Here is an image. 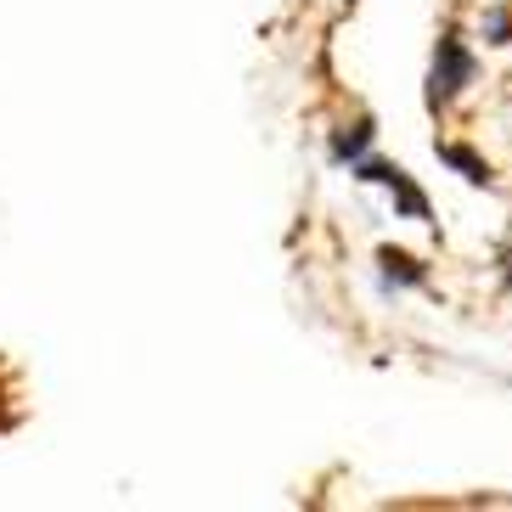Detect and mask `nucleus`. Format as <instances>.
Listing matches in <instances>:
<instances>
[{
    "instance_id": "obj_1",
    "label": "nucleus",
    "mask_w": 512,
    "mask_h": 512,
    "mask_svg": "<svg viewBox=\"0 0 512 512\" xmlns=\"http://www.w3.org/2000/svg\"><path fill=\"white\" fill-rule=\"evenodd\" d=\"M439 51H445V74L434 68V91H428V102H434V107L445 102V96H456V85H451V79H467V74H473V57H467V51L456 46V40H445Z\"/></svg>"
}]
</instances>
